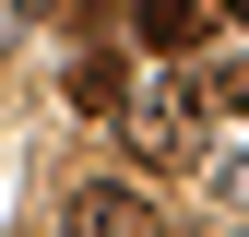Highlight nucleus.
<instances>
[{
	"mask_svg": "<svg viewBox=\"0 0 249 237\" xmlns=\"http://www.w3.org/2000/svg\"><path fill=\"white\" fill-rule=\"evenodd\" d=\"M119 95H131L119 48H83V59H71V107H83V118H119Z\"/></svg>",
	"mask_w": 249,
	"mask_h": 237,
	"instance_id": "obj_4",
	"label": "nucleus"
},
{
	"mask_svg": "<svg viewBox=\"0 0 249 237\" xmlns=\"http://www.w3.org/2000/svg\"><path fill=\"white\" fill-rule=\"evenodd\" d=\"M131 24H142V48H154V59H190V48H202V24H213V0H131Z\"/></svg>",
	"mask_w": 249,
	"mask_h": 237,
	"instance_id": "obj_3",
	"label": "nucleus"
},
{
	"mask_svg": "<svg viewBox=\"0 0 249 237\" xmlns=\"http://www.w3.org/2000/svg\"><path fill=\"white\" fill-rule=\"evenodd\" d=\"M190 95H202V107H237V118H249V59H213V71L190 83Z\"/></svg>",
	"mask_w": 249,
	"mask_h": 237,
	"instance_id": "obj_5",
	"label": "nucleus"
},
{
	"mask_svg": "<svg viewBox=\"0 0 249 237\" xmlns=\"http://www.w3.org/2000/svg\"><path fill=\"white\" fill-rule=\"evenodd\" d=\"M59 237H166V214H154L142 190H119V178H95V190H71Z\"/></svg>",
	"mask_w": 249,
	"mask_h": 237,
	"instance_id": "obj_2",
	"label": "nucleus"
},
{
	"mask_svg": "<svg viewBox=\"0 0 249 237\" xmlns=\"http://www.w3.org/2000/svg\"><path fill=\"white\" fill-rule=\"evenodd\" d=\"M119 142H131L142 166H190L202 154V95H190V71H154L119 95Z\"/></svg>",
	"mask_w": 249,
	"mask_h": 237,
	"instance_id": "obj_1",
	"label": "nucleus"
}]
</instances>
